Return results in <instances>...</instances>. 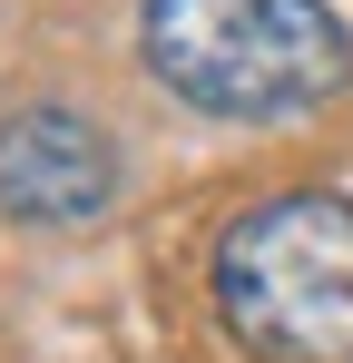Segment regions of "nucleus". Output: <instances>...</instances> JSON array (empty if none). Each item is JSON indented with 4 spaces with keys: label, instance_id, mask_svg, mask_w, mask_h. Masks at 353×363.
Wrapping results in <instances>:
<instances>
[{
    "label": "nucleus",
    "instance_id": "1",
    "mask_svg": "<svg viewBox=\"0 0 353 363\" xmlns=\"http://www.w3.org/2000/svg\"><path fill=\"white\" fill-rule=\"evenodd\" d=\"M147 69L206 118H304L344 89L353 40L324 0H147Z\"/></svg>",
    "mask_w": 353,
    "mask_h": 363
},
{
    "label": "nucleus",
    "instance_id": "3",
    "mask_svg": "<svg viewBox=\"0 0 353 363\" xmlns=\"http://www.w3.org/2000/svg\"><path fill=\"white\" fill-rule=\"evenodd\" d=\"M118 186L108 138L79 108H20L0 118V216L20 226H89Z\"/></svg>",
    "mask_w": 353,
    "mask_h": 363
},
{
    "label": "nucleus",
    "instance_id": "2",
    "mask_svg": "<svg viewBox=\"0 0 353 363\" xmlns=\"http://www.w3.org/2000/svg\"><path fill=\"white\" fill-rule=\"evenodd\" d=\"M216 314L265 363H353V196L294 186L216 245Z\"/></svg>",
    "mask_w": 353,
    "mask_h": 363
}]
</instances>
